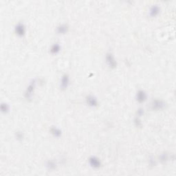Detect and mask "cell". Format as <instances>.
<instances>
[{
  "label": "cell",
  "instance_id": "277c9868",
  "mask_svg": "<svg viewBox=\"0 0 176 176\" xmlns=\"http://www.w3.org/2000/svg\"><path fill=\"white\" fill-rule=\"evenodd\" d=\"M15 32L17 36H24L26 32V26L23 23H18L15 27Z\"/></svg>",
  "mask_w": 176,
  "mask_h": 176
},
{
  "label": "cell",
  "instance_id": "8992f818",
  "mask_svg": "<svg viewBox=\"0 0 176 176\" xmlns=\"http://www.w3.org/2000/svg\"><path fill=\"white\" fill-rule=\"evenodd\" d=\"M86 100L87 104H88L90 107H95L96 106H98V100L95 96L92 95V94H89V95L86 96Z\"/></svg>",
  "mask_w": 176,
  "mask_h": 176
},
{
  "label": "cell",
  "instance_id": "9a60e30c",
  "mask_svg": "<svg viewBox=\"0 0 176 176\" xmlns=\"http://www.w3.org/2000/svg\"><path fill=\"white\" fill-rule=\"evenodd\" d=\"M134 125L136 127H140L142 126V121H141L140 117L136 116L134 119Z\"/></svg>",
  "mask_w": 176,
  "mask_h": 176
},
{
  "label": "cell",
  "instance_id": "6da1fadb",
  "mask_svg": "<svg viewBox=\"0 0 176 176\" xmlns=\"http://www.w3.org/2000/svg\"><path fill=\"white\" fill-rule=\"evenodd\" d=\"M106 62L110 68L114 69L117 66V62L116 61L114 56L111 53H107L105 56Z\"/></svg>",
  "mask_w": 176,
  "mask_h": 176
},
{
  "label": "cell",
  "instance_id": "5b68a950",
  "mask_svg": "<svg viewBox=\"0 0 176 176\" xmlns=\"http://www.w3.org/2000/svg\"><path fill=\"white\" fill-rule=\"evenodd\" d=\"M147 94L145 91L140 90L137 92L136 95V99L137 102H138L139 103L144 102L147 100Z\"/></svg>",
  "mask_w": 176,
  "mask_h": 176
},
{
  "label": "cell",
  "instance_id": "7a4b0ae2",
  "mask_svg": "<svg viewBox=\"0 0 176 176\" xmlns=\"http://www.w3.org/2000/svg\"><path fill=\"white\" fill-rule=\"evenodd\" d=\"M35 87H36V81L34 79V80L31 81L30 84L28 85V88H27L26 90V92H25V97H26L27 100L30 99V98H32L34 90V89H35Z\"/></svg>",
  "mask_w": 176,
  "mask_h": 176
},
{
  "label": "cell",
  "instance_id": "ba28073f",
  "mask_svg": "<svg viewBox=\"0 0 176 176\" xmlns=\"http://www.w3.org/2000/svg\"><path fill=\"white\" fill-rule=\"evenodd\" d=\"M69 84V76L67 74H64L62 76L61 82H60V88L61 90H64L68 88Z\"/></svg>",
  "mask_w": 176,
  "mask_h": 176
},
{
  "label": "cell",
  "instance_id": "4fadbf2b",
  "mask_svg": "<svg viewBox=\"0 0 176 176\" xmlns=\"http://www.w3.org/2000/svg\"><path fill=\"white\" fill-rule=\"evenodd\" d=\"M46 167L49 170H54L57 167V164L54 160H49L46 163Z\"/></svg>",
  "mask_w": 176,
  "mask_h": 176
},
{
  "label": "cell",
  "instance_id": "8fae6325",
  "mask_svg": "<svg viewBox=\"0 0 176 176\" xmlns=\"http://www.w3.org/2000/svg\"><path fill=\"white\" fill-rule=\"evenodd\" d=\"M50 133L53 134V136L56 137V138H59V137L61 136L62 131L61 129L57 126H53L51 128H50Z\"/></svg>",
  "mask_w": 176,
  "mask_h": 176
},
{
  "label": "cell",
  "instance_id": "7c38bea8",
  "mask_svg": "<svg viewBox=\"0 0 176 176\" xmlns=\"http://www.w3.org/2000/svg\"><path fill=\"white\" fill-rule=\"evenodd\" d=\"M61 48V46L59 45V43H54L53 45L51 46V48H50V53H51L52 55H57V54H58L60 52Z\"/></svg>",
  "mask_w": 176,
  "mask_h": 176
},
{
  "label": "cell",
  "instance_id": "ac0fdd59",
  "mask_svg": "<svg viewBox=\"0 0 176 176\" xmlns=\"http://www.w3.org/2000/svg\"><path fill=\"white\" fill-rule=\"evenodd\" d=\"M144 114V109H142V108H139L138 109V111H137V116L141 117L142 116H143Z\"/></svg>",
  "mask_w": 176,
  "mask_h": 176
},
{
  "label": "cell",
  "instance_id": "30bf717a",
  "mask_svg": "<svg viewBox=\"0 0 176 176\" xmlns=\"http://www.w3.org/2000/svg\"><path fill=\"white\" fill-rule=\"evenodd\" d=\"M160 12V8L158 6V5H154L150 8L149 9V15L152 17H155L158 16Z\"/></svg>",
  "mask_w": 176,
  "mask_h": 176
},
{
  "label": "cell",
  "instance_id": "3957f363",
  "mask_svg": "<svg viewBox=\"0 0 176 176\" xmlns=\"http://www.w3.org/2000/svg\"><path fill=\"white\" fill-rule=\"evenodd\" d=\"M151 109L153 110H156V111H158V110H161L164 109L165 107V102L163 100L156 99L154 100L151 104Z\"/></svg>",
  "mask_w": 176,
  "mask_h": 176
},
{
  "label": "cell",
  "instance_id": "2e32d148",
  "mask_svg": "<svg viewBox=\"0 0 176 176\" xmlns=\"http://www.w3.org/2000/svg\"><path fill=\"white\" fill-rule=\"evenodd\" d=\"M160 160L162 162H166L168 160V155L167 154H162L160 155Z\"/></svg>",
  "mask_w": 176,
  "mask_h": 176
},
{
  "label": "cell",
  "instance_id": "52a82bcc",
  "mask_svg": "<svg viewBox=\"0 0 176 176\" xmlns=\"http://www.w3.org/2000/svg\"><path fill=\"white\" fill-rule=\"evenodd\" d=\"M89 163L90 165L94 169H98L101 166V162H100V159L96 156H91L89 158Z\"/></svg>",
  "mask_w": 176,
  "mask_h": 176
},
{
  "label": "cell",
  "instance_id": "9c48e42d",
  "mask_svg": "<svg viewBox=\"0 0 176 176\" xmlns=\"http://www.w3.org/2000/svg\"><path fill=\"white\" fill-rule=\"evenodd\" d=\"M69 27L67 24H60L57 28V32L59 34H65L68 32Z\"/></svg>",
  "mask_w": 176,
  "mask_h": 176
},
{
  "label": "cell",
  "instance_id": "e0dca14e",
  "mask_svg": "<svg viewBox=\"0 0 176 176\" xmlns=\"http://www.w3.org/2000/svg\"><path fill=\"white\" fill-rule=\"evenodd\" d=\"M16 137H17V139L22 140V139L24 138V134H23L22 131H17L16 133Z\"/></svg>",
  "mask_w": 176,
  "mask_h": 176
},
{
  "label": "cell",
  "instance_id": "5bb4252c",
  "mask_svg": "<svg viewBox=\"0 0 176 176\" xmlns=\"http://www.w3.org/2000/svg\"><path fill=\"white\" fill-rule=\"evenodd\" d=\"M9 109H10L9 105H8L7 103H5V102H3V103H1V111L3 112V113L6 114L7 112L9 111Z\"/></svg>",
  "mask_w": 176,
  "mask_h": 176
}]
</instances>
